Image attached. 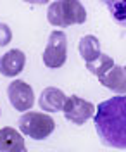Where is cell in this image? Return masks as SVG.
<instances>
[{
	"instance_id": "obj_1",
	"label": "cell",
	"mask_w": 126,
	"mask_h": 152,
	"mask_svg": "<svg viewBox=\"0 0 126 152\" xmlns=\"http://www.w3.org/2000/svg\"><path fill=\"white\" fill-rule=\"evenodd\" d=\"M93 124L102 145L126 151V94L100 102L95 107Z\"/></svg>"
},
{
	"instance_id": "obj_2",
	"label": "cell",
	"mask_w": 126,
	"mask_h": 152,
	"mask_svg": "<svg viewBox=\"0 0 126 152\" xmlns=\"http://www.w3.org/2000/svg\"><path fill=\"white\" fill-rule=\"evenodd\" d=\"M47 21L55 28H69L87 21V10L79 0H55L49 4Z\"/></svg>"
},
{
	"instance_id": "obj_3",
	"label": "cell",
	"mask_w": 126,
	"mask_h": 152,
	"mask_svg": "<svg viewBox=\"0 0 126 152\" xmlns=\"http://www.w3.org/2000/svg\"><path fill=\"white\" fill-rule=\"evenodd\" d=\"M19 132L33 140H45L55 130V121L49 113H36V111H26L17 119Z\"/></svg>"
},
{
	"instance_id": "obj_4",
	"label": "cell",
	"mask_w": 126,
	"mask_h": 152,
	"mask_svg": "<svg viewBox=\"0 0 126 152\" xmlns=\"http://www.w3.org/2000/svg\"><path fill=\"white\" fill-rule=\"evenodd\" d=\"M43 64L49 69H59L68 61V37L64 31L55 29L49 35L47 47L43 50Z\"/></svg>"
},
{
	"instance_id": "obj_5",
	"label": "cell",
	"mask_w": 126,
	"mask_h": 152,
	"mask_svg": "<svg viewBox=\"0 0 126 152\" xmlns=\"http://www.w3.org/2000/svg\"><path fill=\"white\" fill-rule=\"evenodd\" d=\"M62 113H64L66 121L76 124V126H81V124L87 123L88 119L93 118V114H95V105L92 104V102H88L87 99H83V97L69 95V97H66Z\"/></svg>"
},
{
	"instance_id": "obj_6",
	"label": "cell",
	"mask_w": 126,
	"mask_h": 152,
	"mask_svg": "<svg viewBox=\"0 0 126 152\" xmlns=\"http://www.w3.org/2000/svg\"><path fill=\"white\" fill-rule=\"evenodd\" d=\"M7 99L16 111L26 113L35 104V92L29 83L23 80H14L7 86Z\"/></svg>"
},
{
	"instance_id": "obj_7",
	"label": "cell",
	"mask_w": 126,
	"mask_h": 152,
	"mask_svg": "<svg viewBox=\"0 0 126 152\" xmlns=\"http://www.w3.org/2000/svg\"><path fill=\"white\" fill-rule=\"evenodd\" d=\"M26 66V56L19 48H12L0 57V75L16 78Z\"/></svg>"
},
{
	"instance_id": "obj_8",
	"label": "cell",
	"mask_w": 126,
	"mask_h": 152,
	"mask_svg": "<svg viewBox=\"0 0 126 152\" xmlns=\"http://www.w3.org/2000/svg\"><path fill=\"white\" fill-rule=\"evenodd\" d=\"M98 81L102 83V86L111 90L112 94L125 95L126 94V66L114 64L106 75L98 76Z\"/></svg>"
},
{
	"instance_id": "obj_9",
	"label": "cell",
	"mask_w": 126,
	"mask_h": 152,
	"mask_svg": "<svg viewBox=\"0 0 126 152\" xmlns=\"http://www.w3.org/2000/svg\"><path fill=\"white\" fill-rule=\"evenodd\" d=\"M66 102V94L57 86H47L38 99V105L43 113H62V107Z\"/></svg>"
},
{
	"instance_id": "obj_10",
	"label": "cell",
	"mask_w": 126,
	"mask_h": 152,
	"mask_svg": "<svg viewBox=\"0 0 126 152\" xmlns=\"http://www.w3.org/2000/svg\"><path fill=\"white\" fill-rule=\"evenodd\" d=\"M26 149L24 135L10 126L0 128V152H19Z\"/></svg>"
},
{
	"instance_id": "obj_11",
	"label": "cell",
	"mask_w": 126,
	"mask_h": 152,
	"mask_svg": "<svg viewBox=\"0 0 126 152\" xmlns=\"http://www.w3.org/2000/svg\"><path fill=\"white\" fill-rule=\"evenodd\" d=\"M78 50H79V56L85 62H92L93 59H97L100 56V42L93 35H85L78 43Z\"/></svg>"
},
{
	"instance_id": "obj_12",
	"label": "cell",
	"mask_w": 126,
	"mask_h": 152,
	"mask_svg": "<svg viewBox=\"0 0 126 152\" xmlns=\"http://www.w3.org/2000/svg\"><path fill=\"white\" fill-rule=\"evenodd\" d=\"M85 64H87L88 71L98 78V76L106 75L107 71L114 66V59L111 56H107V54H102V52H100V56H98L97 59H93L92 62H85Z\"/></svg>"
},
{
	"instance_id": "obj_13",
	"label": "cell",
	"mask_w": 126,
	"mask_h": 152,
	"mask_svg": "<svg viewBox=\"0 0 126 152\" xmlns=\"http://www.w3.org/2000/svg\"><path fill=\"white\" fill-rule=\"evenodd\" d=\"M112 19L119 26L126 28V0H104Z\"/></svg>"
},
{
	"instance_id": "obj_14",
	"label": "cell",
	"mask_w": 126,
	"mask_h": 152,
	"mask_svg": "<svg viewBox=\"0 0 126 152\" xmlns=\"http://www.w3.org/2000/svg\"><path fill=\"white\" fill-rule=\"evenodd\" d=\"M12 42V29L5 24V23H0V47H5Z\"/></svg>"
},
{
	"instance_id": "obj_15",
	"label": "cell",
	"mask_w": 126,
	"mask_h": 152,
	"mask_svg": "<svg viewBox=\"0 0 126 152\" xmlns=\"http://www.w3.org/2000/svg\"><path fill=\"white\" fill-rule=\"evenodd\" d=\"M26 4H31V5H45L49 4V0H24Z\"/></svg>"
},
{
	"instance_id": "obj_16",
	"label": "cell",
	"mask_w": 126,
	"mask_h": 152,
	"mask_svg": "<svg viewBox=\"0 0 126 152\" xmlns=\"http://www.w3.org/2000/svg\"><path fill=\"white\" fill-rule=\"evenodd\" d=\"M19 152H28V149H23V151H19Z\"/></svg>"
},
{
	"instance_id": "obj_17",
	"label": "cell",
	"mask_w": 126,
	"mask_h": 152,
	"mask_svg": "<svg viewBox=\"0 0 126 152\" xmlns=\"http://www.w3.org/2000/svg\"><path fill=\"white\" fill-rule=\"evenodd\" d=\"M0 116H2V111H0Z\"/></svg>"
}]
</instances>
